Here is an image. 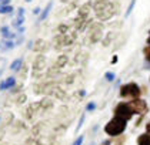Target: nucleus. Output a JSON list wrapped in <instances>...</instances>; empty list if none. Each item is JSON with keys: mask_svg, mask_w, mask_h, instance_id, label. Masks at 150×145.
<instances>
[{"mask_svg": "<svg viewBox=\"0 0 150 145\" xmlns=\"http://www.w3.org/2000/svg\"><path fill=\"white\" fill-rule=\"evenodd\" d=\"M126 120H123V118H119V117H116L113 120H110L109 123L106 124V127H104V132L107 135H112V137H117V135H120L125 130H126Z\"/></svg>", "mask_w": 150, "mask_h": 145, "instance_id": "f257e3e1", "label": "nucleus"}, {"mask_svg": "<svg viewBox=\"0 0 150 145\" xmlns=\"http://www.w3.org/2000/svg\"><path fill=\"white\" fill-rule=\"evenodd\" d=\"M96 13H97L99 19L107 20L109 17H112V16L115 14L116 11H115V9H113V6H112V3H109L107 0H100V1H97V4H96Z\"/></svg>", "mask_w": 150, "mask_h": 145, "instance_id": "f03ea898", "label": "nucleus"}, {"mask_svg": "<svg viewBox=\"0 0 150 145\" xmlns=\"http://www.w3.org/2000/svg\"><path fill=\"white\" fill-rule=\"evenodd\" d=\"M140 94H142L140 87L136 83H127L120 87V95L125 98H139Z\"/></svg>", "mask_w": 150, "mask_h": 145, "instance_id": "7ed1b4c3", "label": "nucleus"}, {"mask_svg": "<svg viewBox=\"0 0 150 145\" xmlns=\"http://www.w3.org/2000/svg\"><path fill=\"white\" fill-rule=\"evenodd\" d=\"M133 110H132V107L126 104V102H120L117 107L115 108V115L116 117H119V118H123V120H126L129 121L132 117H133Z\"/></svg>", "mask_w": 150, "mask_h": 145, "instance_id": "20e7f679", "label": "nucleus"}, {"mask_svg": "<svg viewBox=\"0 0 150 145\" xmlns=\"http://www.w3.org/2000/svg\"><path fill=\"white\" fill-rule=\"evenodd\" d=\"M129 105L132 107V110L134 114H140V115H144L146 112L149 111V105H147V102L143 100H140V98H133L132 102H129Z\"/></svg>", "mask_w": 150, "mask_h": 145, "instance_id": "39448f33", "label": "nucleus"}, {"mask_svg": "<svg viewBox=\"0 0 150 145\" xmlns=\"http://www.w3.org/2000/svg\"><path fill=\"white\" fill-rule=\"evenodd\" d=\"M137 145H150V134H142V135H139Z\"/></svg>", "mask_w": 150, "mask_h": 145, "instance_id": "423d86ee", "label": "nucleus"}, {"mask_svg": "<svg viewBox=\"0 0 150 145\" xmlns=\"http://www.w3.org/2000/svg\"><path fill=\"white\" fill-rule=\"evenodd\" d=\"M16 84V80L13 77H10V78H7L6 81H3L1 84H0V90H7V88H10V87H13Z\"/></svg>", "mask_w": 150, "mask_h": 145, "instance_id": "0eeeda50", "label": "nucleus"}, {"mask_svg": "<svg viewBox=\"0 0 150 145\" xmlns=\"http://www.w3.org/2000/svg\"><path fill=\"white\" fill-rule=\"evenodd\" d=\"M22 64H23V58H17V60H14V61L12 63L10 68H12L13 71H19L20 67H22Z\"/></svg>", "mask_w": 150, "mask_h": 145, "instance_id": "6e6552de", "label": "nucleus"}, {"mask_svg": "<svg viewBox=\"0 0 150 145\" xmlns=\"http://www.w3.org/2000/svg\"><path fill=\"white\" fill-rule=\"evenodd\" d=\"M52 6H53V3L50 1V3L47 4V7H46V9L43 10V13H42V16H40V20H45V19H46L47 16H49V11L52 10Z\"/></svg>", "mask_w": 150, "mask_h": 145, "instance_id": "1a4fd4ad", "label": "nucleus"}, {"mask_svg": "<svg viewBox=\"0 0 150 145\" xmlns=\"http://www.w3.org/2000/svg\"><path fill=\"white\" fill-rule=\"evenodd\" d=\"M10 11H13L12 6H6V4H4V6H0V13L4 14V13H10Z\"/></svg>", "mask_w": 150, "mask_h": 145, "instance_id": "9d476101", "label": "nucleus"}, {"mask_svg": "<svg viewBox=\"0 0 150 145\" xmlns=\"http://www.w3.org/2000/svg\"><path fill=\"white\" fill-rule=\"evenodd\" d=\"M143 53H144V57H146V60L150 63V44L144 47V50H143Z\"/></svg>", "mask_w": 150, "mask_h": 145, "instance_id": "9b49d317", "label": "nucleus"}, {"mask_svg": "<svg viewBox=\"0 0 150 145\" xmlns=\"http://www.w3.org/2000/svg\"><path fill=\"white\" fill-rule=\"evenodd\" d=\"M134 3H136V0H132V3H130V6H129V9H127V11H126V17L130 16V13H132L133 7H134Z\"/></svg>", "mask_w": 150, "mask_h": 145, "instance_id": "f8f14e48", "label": "nucleus"}, {"mask_svg": "<svg viewBox=\"0 0 150 145\" xmlns=\"http://www.w3.org/2000/svg\"><path fill=\"white\" fill-rule=\"evenodd\" d=\"M104 77H106L107 81H113V80L116 78V76L113 74V73H106V76H104Z\"/></svg>", "mask_w": 150, "mask_h": 145, "instance_id": "ddd939ff", "label": "nucleus"}, {"mask_svg": "<svg viewBox=\"0 0 150 145\" xmlns=\"http://www.w3.org/2000/svg\"><path fill=\"white\" fill-rule=\"evenodd\" d=\"M125 141H126V137H120L119 139H116L115 141V145H122Z\"/></svg>", "mask_w": 150, "mask_h": 145, "instance_id": "4468645a", "label": "nucleus"}, {"mask_svg": "<svg viewBox=\"0 0 150 145\" xmlns=\"http://www.w3.org/2000/svg\"><path fill=\"white\" fill-rule=\"evenodd\" d=\"M84 118H86V115H84V114H81L80 121H79V125H77V130H76V131H79V130H80V127L83 125V123H84Z\"/></svg>", "mask_w": 150, "mask_h": 145, "instance_id": "2eb2a0df", "label": "nucleus"}, {"mask_svg": "<svg viewBox=\"0 0 150 145\" xmlns=\"http://www.w3.org/2000/svg\"><path fill=\"white\" fill-rule=\"evenodd\" d=\"M86 110H87V111H93V110H96V104H94V102H89Z\"/></svg>", "mask_w": 150, "mask_h": 145, "instance_id": "dca6fc26", "label": "nucleus"}, {"mask_svg": "<svg viewBox=\"0 0 150 145\" xmlns=\"http://www.w3.org/2000/svg\"><path fill=\"white\" fill-rule=\"evenodd\" d=\"M83 139H84V137H81V135H80V137L74 141V144H73V145H81V144H83Z\"/></svg>", "mask_w": 150, "mask_h": 145, "instance_id": "f3484780", "label": "nucleus"}, {"mask_svg": "<svg viewBox=\"0 0 150 145\" xmlns=\"http://www.w3.org/2000/svg\"><path fill=\"white\" fill-rule=\"evenodd\" d=\"M4 44L7 46V48H13V47H14V43H13V41H6Z\"/></svg>", "mask_w": 150, "mask_h": 145, "instance_id": "a211bd4d", "label": "nucleus"}, {"mask_svg": "<svg viewBox=\"0 0 150 145\" xmlns=\"http://www.w3.org/2000/svg\"><path fill=\"white\" fill-rule=\"evenodd\" d=\"M146 131H147V134H150V123L146 125Z\"/></svg>", "mask_w": 150, "mask_h": 145, "instance_id": "6ab92c4d", "label": "nucleus"}, {"mask_svg": "<svg viewBox=\"0 0 150 145\" xmlns=\"http://www.w3.org/2000/svg\"><path fill=\"white\" fill-rule=\"evenodd\" d=\"M23 13H24V10H23V9H19V16H20V17L23 16Z\"/></svg>", "mask_w": 150, "mask_h": 145, "instance_id": "aec40b11", "label": "nucleus"}, {"mask_svg": "<svg viewBox=\"0 0 150 145\" xmlns=\"http://www.w3.org/2000/svg\"><path fill=\"white\" fill-rule=\"evenodd\" d=\"M33 13H35V14H39V13H40V9H39V7H36Z\"/></svg>", "mask_w": 150, "mask_h": 145, "instance_id": "412c9836", "label": "nucleus"}, {"mask_svg": "<svg viewBox=\"0 0 150 145\" xmlns=\"http://www.w3.org/2000/svg\"><path fill=\"white\" fill-rule=\"evenodd\" d=\"M112 63H113V64H115V63H117V57H113V58H112Z\"/></svg>", "mask_w": 150, "mask_h": 145, "instance_id": "4be33fe9", "label": "nucleus"}, {"mask_svg": "<svg viewBox=\"0 0 150 145\" xmlns=\"http://www.w3.org/2000/svg\"><path fill=\"white\" fill-rule=\"evenodd\" d=\"M102 145H110V141H103V142H102Z\"/></svg>", "mask_w": 150, "mask_h": 145, "instance_id": "5701e85b", "label": "nucleus"}, {"mask_svg": "<svg viewBox=\"0 0 150 145\" xmlns=\"http://www.w3.org/2000/svg\"><path fill=\"white\" fill-rule=\"evenodd\" d=\"M147 44H150V33H149V39H147Z\"/></svg>", "mask_w": 150, "mask_h": 145, "instance_id": "b1692460", "label": "nucleus"}, {"mask_svg": "<svg viewBox=\"0 0 150 145\" xmlns=\"http://www.w3.org/2000/svg\"><path fill=\"white\" fill-rule=\"evenodd\" d=\"M26 1H32V0H26Z\"/></svg>", "mask_w": 150, "mask_h": 145, "instance_id": "393cba45", "label": "nucleus"}]
</instances>
